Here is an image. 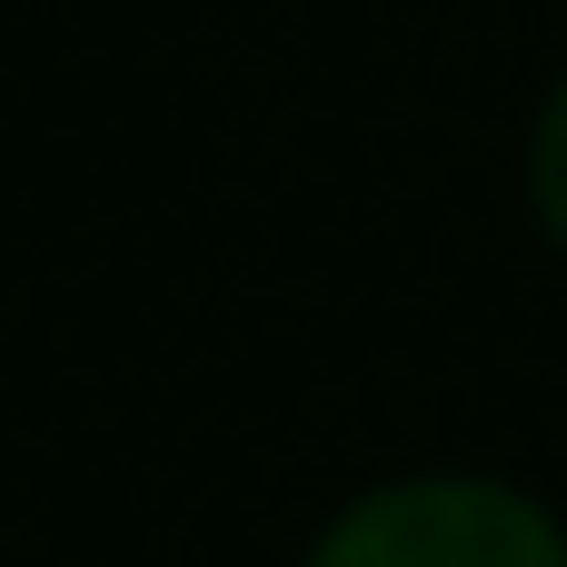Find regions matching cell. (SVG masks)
Here are the masks:
<instances>
[{
  "label": "cell",
  "mask_w": 567,
  "mask_h": 567,
  "mask_svg": "<svg viewBox=\"0 0 567 567\" xmlns=\"http://www.w3.org/2000/svg\"><path fill=\"white\" fill-rule=\"evenodd\" d=\"M309 567H567V528L508 478L429 468L349 498Z\"/></svg>",
  "instance_id": "cell-1"
},
{
  "label": "cell",
  "mask_w": 567,
  "mask_h": 567,
  "mask_svg": "<svg viewBox=\"0 0 567 567\" xmlns=\"http://www.w3.org/2000/svg\"><path fill=\"white\" fill-rule=\"evenodd\" d=\"M528 199H538V229L567 249V80L538 110V140H528Z\"/></svg>",
  "instance_id": "cell-2"
}]
</instances>
